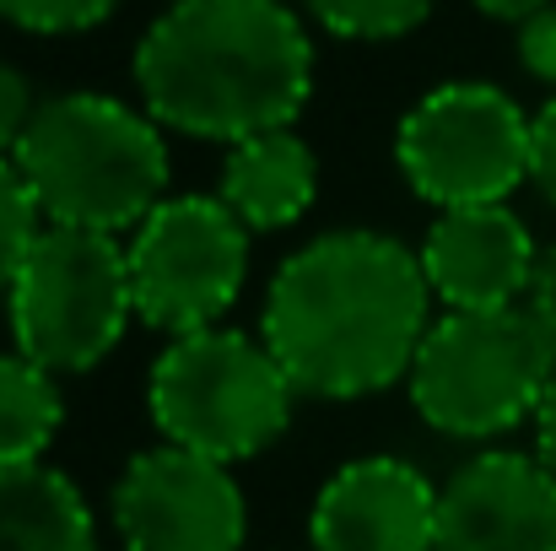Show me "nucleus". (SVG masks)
Masks as SVG:
<instances>
[{"instance_id":"1","label":"nucleus","mask_w":556,"mask_h":551,"mask_svg":"<svg viewBox=\"0 0 556 551\" xmlns=\"http://www.w3.org/2000/svg\"><path fill=\"white\" fill-rule=\"evenodd\" d=\"M427 330L432 287L421 260L378 227L298 243L260 303V336L303 400H368L405 384Z\"/></svg>"},{"instance_id":"2","label":"nucleus","mask_w":556,"mask_h":551,"mask_svg":"<svg viewBox=\"0 0 556 551\" xmlns=\"http://www.w3.org/2000/svg\"><path fill=\"white\" fill-rule=\"evenodd\" d=\"M141 109L189 141L238 147L298 125L314 98V33L287 0H174L136 43Z\"/></svg>"},{"instance_id":"3","label":"nucleus","mask_w":556,"mask_h":551,"mask_svg":"<svg viewBox=\"0 0 556 551\" xmlns=\"http://www.w3.org/2000/svg\"><path fill=\"white\" fill-rule=\"evenodd\" d=\"M43 222L87 233H136L168 189V130L114 92L43 98L16 158Z\"/></svg>"},{"instance_id":"4","label":"nucleus","mask_w":556,"mask_h":551,"mask_svg":"<svg viewBox=\"0 0 556 551\" xmlns=\"http://www.w3.org/2000/svg\"><path fill=\"white\" fill-rule=\"evenodd\" d=\"M556 378L552 336L514 309H443L405 373L416 416L454 443H497L535 427Z\"/></svg>"},{"instance_id":"5","label":"nucleus","mask_w":556,"mask_h":551,"mask_svg":"<svg viewBox=\"0 0 556 551\" xmlns=\"http://www.w3.org/2000/svg\"><path fill=\"white\" fill-rule=\"evenodd\" d=\"M298 400V384L276 363L265 336L232 325L174 336L147 373V416L157 438L216 465H243L276 449Z\"/></svg>"},{"instance_id":"6","label":"nucleus","mask_w":556,"mask_h":551,"mask_svg":"<svg viewBox=\"0 0 556 551\" xmlns=\"http://www.w3.org/2000/svg\"><path fill=\"white\" fill-rule=\"evenodd\" d=\"M11 347L54 378L103 367L136 325L125 238L87 227H43L5 292Z\"/></svg>"},{"instance_id":"7","label":"nucleus","mask_w":556,"mask_h":551,"mask_svg":"<svg viewBox=\"0 0 556 551\" xmlns=\"http://www.w3.org/2000/svg\"><path fill=\"white\" fill-rule=\"evenodd\" d=\"M535 114L492 82H443L421 92L394 130V163L432 211L503 205L530 184Z\"/></svg>"},{"instance_id":"8","label":"nucleus","mask_w":556,"mask_h":551,"mask_svg":"<svg viewBox=\"0 0 556 551\" xmlns=\"http://www.w3.org/2000/svg\"><path fill=\"white\" fill-rule=\"evenodd\" d=\"M249 227L222 195H168L152 216L125 233L136 320L157 336H194L232 314L249 281Z\"/></svg>"},{"instance_id":"9","label":"nucleus","mask_w":556,"mask_h":551,"mask_svg":"<svg viewBox=\"0 0 556 551\" xmlns=\"http://www.w3.org/2000/svg\"><path fill=\"white\" fill-rule=\"evenodd\" d=\"M109 519L125 551H243L249 541V498L232 465L163 438L125 460Z\"/></svg>"},{"instance_id":"10","label":"nucleus","mask_w":556,"mask_h":551,"mask_svg":"<svg viewBox=\"0 0 556 551\" xmlns=\"http://www.w3.org/2000/svg\"><path fill=\"white\" fill-rule=\"evenodd\" d=\"M438 551H556V476L535 449H481L438 487Z\"/></svg>"},{"instance_id":"11","label":"nucleus","mask_w":556,"mask_h":551,"mask_svg":"<svg viewBox=\"0 0 556 551\" xmlns=\"http://www.w3.org/2000/svg\"><path fill=\"white\" fill-rule=\"evenodd\" d=\"M308 551H438V481L400 454H357L325 476Z\"/></svg>"},{"instance_id":"12","label":"nucleus","mask_w":556,"mask_h":551,"mask_svg":"<svg viewBox=\"0 0 556 551\" xmlns=\"http://www.w3.org/2000/svg\"><path fill=\"white\" fill-rule=\"evenodd\" d=\"M432 303L443 309H514L530 292L541 243L530 222L503 205H454L438 211L416 243Z\"/></svg>"},{"instance_id":"13","label":"nucleus","mask_w":556,"mask_h":551,"mask_svg":"<svg viewBox=\"0 0 556 551\" xmlns=\"http://www.w3.org/2000/svg\"><path fill=\"white\" fill-rule=\"evenodd\" d=\"M216 195L249 233H287L319 200V152L292 125L249 136V141L227 147Z\"/></svg>"},{"instance_id":"14","label":"nucleus","mask_w":556,"mask_h":551,"mask_svg":"<svg viewBox=\"0 0 556 551\" xmlns=\"http://www.w3.org/2000/svg\"><path fill=\"white\" fill-rule=\"evenodd\" d=\"M0 551H98L87 492L49 460L0 471Z\"/></svg>"},{"instance_id":"15","label":"nucleus","mask_w":556,"mask_h":551,"mask_svg":"<svg viewBox=\"0 0 556 551\" xmlns=\"http://www.w3.org/2000/svg\"><path fill=\"white\" fill-rule=\"evenodd\" d=\"M65 427V395L60 378L16 347L0 352V471L49 460L54 438Z\"/></svg>"},{"instance_id":"16","label":"nucleus","mask_w":556,"mask_h":551,"mask_svg":"<svg viewBox=\"0 0 556 551\" xmlns=\"http://www.w3.org/2000/svg\"><path fill=\"white\" fill-rule=\"evenodd\" d=\"M298 5L325 33L352 43H394L438 11V0H298Z\"/></svg>"},{"instance_id":"17","label":"nucleus","mask_w":556,"mask_h":551,"mask_svg":"<svg viewBox=\"0 0 556 551\" xmlns=\"http://www.w3.org/2000/svg\"><path fill=\"white\" fill-rule=\"evenodd\" d=\"M43 227L49 222H43L33 189L22 179V168L11 158H0V298L11 292V281H16V271H22V260L38 243Z\"/></svg>"},{"instance_id":"18","label":"nucleus","mask_w":556,"mask_h":551,"mask_svg":"<svg viewBox=\"0 0 556 551\" xmlns=\"http://www.w3.org/2000/svg\"><path fill=\"white\" fill-rule=\"evenodd\" d=\"M125 0H0V22L33 38H71L103 27Z\"/></svg>"},{"instance_id":"19","label":"nucleus","mask_w":556,"mask_h":551,"mask_svg":"<svg viewBox=\"0 0 556 551\" xmlns=\"http://www.w3.org/2000/svg\"><path fill=\"white\" fill-rule=\"evenodd\" d=\"M33 114H38V98H33L27 76L11 60H0V158H16Z\"/></svg>"},{"instance_id":"20","label":"nucleus","mask_w":556,"mask_h":551,"mask_svg":"<svg viewBox=\"0 0 556 551\" xmlns=\"http://www.w3.org/2000/svg\"><path fill=\"white\" fill-rule=\"evenodd\" d=\"M519 65H525L541 87L556 92V0L519 27Z\"/></svg>"},{"instance_id":"21","label":"nucleus","mask_w":556,"mask_h":551,"mask_svg":"<svg viewBox=\"0 0 556 551\" xmlns=\"http://www.w3.org/2000/svg\"><path fill=\"white\" fill-rule=\"evenodd\" d=\"M530 189L556 205V92L546 98V109L535 114V152H530Z\"/></svg>"},{"instance_id":"22","label":"nucleus","mask_w":556,"mask_h":551,"mask_svg":"<svg viewBox=\"0 0 556 551\" xmlns=\"http://www.w3.org/2000/svg\"><path fill=\"white\" fill-rule=\"evenodd\" d=\"M525 309H530V320L552 336V347H556V243H541V260H535Z\"/></svg>"},{"instance_id":"23","label":"nucleus","mask_w":556,"mask_h":551,"mask_svg":"<svg viewBox=\"0 0 556 551\" xmlns=\"http://www.w3.org/2000/svg\"><path fill=\"white\" fill-rule=\"evenodd\" d=\"M481 16H492V22H514V27H525L535 11H546L552 0H470Z\"/></svg>"},{"instance_id":"24","label":"nucleus","mask_w":556,"mask_h":551,"mask_svg":"<svg viewBox=\"0 0 556 551\" xmlns=\"http://www.w3.org/2000/svg\"><path fill=\"white\" fill-rule=\"evenodd\" d=\"M535 454H541V465L556 476V378H552V395H546L541 416H535Z\"/></svg>"}]
</instances>
